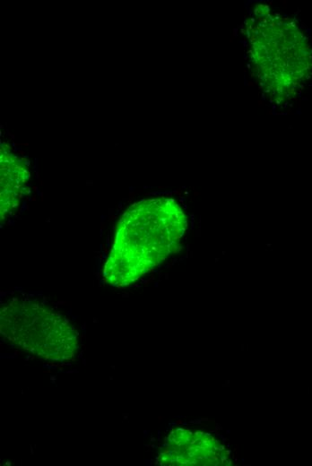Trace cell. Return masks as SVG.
I'll use <instances>...</instances> for the list:
<instances>
[{
	"mask_svg": "<svg viewBox=\"0 0 312 466\" xmlns=\"http://www.w3.org/2000/svg\"><path fill=\"white\" fill-rule=\"evenodd\" d=\"M186 228L182 208L172 198L131 204L121 216L103 276L114 287H126L179 247Z\"/></svg>",
	"mask_w": 312,
	"mask_h": 466,
	"instance_id": "cell-1",
	"label": "cell"
},
{
	"mask_svg": "<svg viewBox=\"0 0 312 466\" xmlns=\"http://www.w3.org/2000/svg\"><path fill=\"white\" fill-rule=\"evenodd\" d=\"M160 465H228L231 461L225 447L210 434L187 428L173 429L158 455Z\"/></svg>",
	"mask_w": 312,
	"mask_h": 466,
	"instance_id": "cell-4",
	"label": "cell"
},
{
	"mask_svg": "<svg viewBox=\"0 0 312 466\" xmlns=\"http://www.w3.org/2000/svg\"><path fill=\"white\" fill-rule=\"evenodd\" d=\"M0 332L10 344L47 361L70 360L79 348L68 319L30 298H13L1 306Z\"/></svg>",
	"mask_w": 312,
	"mask_h": 466,
	"instance_id": "cell-3",
	"label": "cell"
},
{
	"mask_svg": "<svg viewBox=\"0 0 312 466\" xmlns=\"http://www.w3.org/2000/svg\"><path fill=\"white\" fill-rule=\"evenodd\" d=\"M1 168V219L4 220L19 205L26 194L30 177L23 160L15 155L5 144H2Z\"/></svg>",
	"mask_w": 312,
	"mask_h": 466,
	"instance_id": "cell-5",
	"label": "cell"
},
{
	"mask_svg": "<svg viewBox=\"0 0 312 466\" xmlns=\"http://www.w3.org/2000/svg\"><path fill=\"white\" fill-rule=\"evenodd\" d=\"M252 74L264 95L280 103L297 92L312 69L307 39L290 21L257 5L246 24Z\"/></svg>",
	"mask_w": 312,
	"mask_h": 466,
	"instance_id": "cell-2",
	"label": "cell"
}]
</instances>
